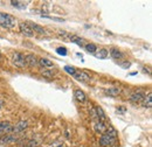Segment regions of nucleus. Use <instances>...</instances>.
<instances>
[{"label": "nucleus", "mask_w": 152, "mask_h": 147, "mask_svg": "<svg viewBox=\"0 0 152 147\" xmlns=\"http://www.w3.org/2000/svg\"><path fill=\"white\" fill-rule=\"evenodd\" d=\"M12 125L8 122H2L0 123V133H6V132H12Z\"/></svg>", "instance_id": "obj_14"}, {"label": "nucleus", "mask_w": 152, "mask_h": 147, "mask_svg": "<svg viewBox=\"0 0 152 147\" xmlns=\"http://www.w3.org/2000/svg\"><path fill=\"white\" fill-rule=\"evenodd\" d=\"M27 126H28V123H27L26 120H21V122H19L18 124H15V125L12 127V131L15 132V133H19V132L25 131V130L27 129Z\"/></svg>", "instance_id": "obj_9"}, {"label": "nucleus", "mask_w": 152, "mask_h": 147, "mask_svg": "<svg viewBox=\"0 0 152 147\" xmlns=\"http://www.w3.org/2000/svg\"><path fill=\"white\" fill-rule=\"evenodd\" d=\"M12 63H13L15 67H18V68H23V67L26 65L25 55L19 53V52L13 53V55H12Z\"/></svg>", "instance_id": "obj_2"}, {"label": "nucleus", "mask_w": 152, "mask_h": 147, "mask_svg": "<svg viewBox=\"0 0 152 147\" xmlns=\"http://www.w3.org/2000/svg\"><path fill=\"white\" fill-rule=\"evenodd\" d=\"M94 129L97 133H101V134H103L104 132H105V130H107V126L104 125V123L103 122H99V120H96L95 124H94Z\"/></svg>", "instance_id": "obj_12"}, {"label": "nucleus", "mask_w": 152, "mask_h": 147, "mask_svg": "<svg viewBox=\"0 0 152 147\" xmlns=\"http://www.w3.org/2000/svg\"><path fill=\"white\" fill-rule=\"evenodd\" d=\"M69 40H70L72 42L76 43V44L81 46V47H83V46H84V39L77 36V35H70V36H69Z\"/></svg>", "instance_id": "obj_18"}, {"label": "nucleus", "mask_w": 152, "mask_h": 147, "mask_svg": "<svg viewBox=\"0 0 152 147\" xmlns=\"http://www.w3.org/2000/svg\"><path fill=\"white\" fill-rule=\"evenodd\" d=\"M58 35H60V36H62L63 39H67V37L70 36V34H69V33H67L66 31H60V32H58Z\"/></svg>", "instance_id": "obj_26"}, {"label": "nucleus", "mask_w": 152, "mask_h": 147, "mask_svg": "<svg viewBox=\"0 0 152 147\" xmlns=\"http://www.w3.org/2000/svg\"><path fill=\"white\" fill-rule=\"evenodd\" d=\"M11 4H12V6H14L15 8H19V9H25L26 7H27V2H25V1H18V0H12L11 1Z\"/></svg>", "instance_id": "obj_20"}, {"label": "nucleus", "mask_w": 152, "mask_h": 147, "mask_svg": "<svg viewBox=\"0 0 152 147\" xmlns=\"http://www.w3.org/2000/svg\"><path fill=\"white\" fill-rule=\"evenodd\" d=\"M95 114H96V118L99 120V122H105L107 120V116H105V112L103 111V109L101 106H96L95 108Z\"/></svg>", "instance_id": "obj_11"}, {"label": "nucleus", "mask_w": 152, "mask_h": 147, "mask_svg": "<svg viewBox=\"0 0 152 147\" xmlns=\"http://www.w3.org/2000/svg\"><path fill=\"white\" fill-rule=\"evenodd\" d=\"M58 147H64V146H63V145H60V146H58Z\"/></svg>", "instance_id": "obj_29"}, {"label": "nucleus", "mask_w": 152, "mask_h": 147, "mask_svg": "<svg viewBox=\"0 0 152 147\" xmlns=\"http://www.w3.org/2000/svg\"><path fill=\"white\" fill-rule=\"evenodd\" d=\"M26 58V65H29V67H37L39 64V60L38 57L33 54H29V55L25 56Z\"/></svg>", "instance_id": "obj_6"}, {"label": "nucleus", "mask_w": 152, "mask_h": 147, "mask_svg": "<svg viewBox=\"0 0 152 147\" xmlns=\"http://www.w3.org/2000/svg\"><path fill=\"white\" fill-rule=\"evenodd\" d=\"M144 97H145L144 92H142V91L133 92L132 95L130 96V100H131L132 103H139V102H142V100L144 99Z\"/></svg>", "instance_id": "obj_10"}, {"label": "nucleus", "mask_w": 152, "mask_h": 147, "mask_svg": "<svg viewBox=\"0 0 152 147\" xmlns=\"http://www.w3.org/2000/svg\"><path fill=\"white\" fill-rule=\"evenodd\" d=\"M64 71H66L67 74H69V75H72V76H74L77 70H76L74 67H70V65H66V67H64Z\"/></svg>", "instance_id": "obj_23"}, {"label": "nucleus", "mask_w": 152, "mask_h": 147, "mask_svg": "<svg viewBox=\"0 0 152 147\" xmlns=\"http://www.w3.org/2000/svg\"><path fill=\"white\" fill-rule=\"evenodd\" d=\"M108 54H109V52H108L105 48H102V49H99V50H96V53L94 55H95L96 58L103 60V58H107V57H108Z\"/></svg>", "instance_id": "obj_16"}, {"label": "nucleus", "mask_w": 152, "mask_h": 147, "mask_svg": "<svg viewBox=\"0 0 152 147\" xmlns=\"http://www.w3.org/2000/svg\"><path fill=\"white\" fill-rule=\"evenodd\" d=\"M17 23V20L11 14L1 13L0 12V27L2 28H12Z\"/></svg>", "instance_id": "obj_1"}, {"label": "nucleus", "mask_w": 152, "mask_h": 147, "mask_svg": "<svg viewBox=\"0 0 152 147\" xmlns=\"http://www.w3.org/2000/svg\"><path fill=\"white\" fill-rule=\"evenodd\" d=\"M104 93L107 96H110V97H117L121 93V89H118V88H108V89H104Z\"/></svg>", "instance_id": "obj_13"}, {"label": "nucleus", "mask_w": 152, "mask_h": 147, "mask_svg": "<svg viewBox=\"0 0 152 147\" xmlns=\"http://www.w3.org/2000/svg\"><path fill=\"white\" fill-rule=\"evenodd\" d=\"M151 97H152V95H151V92L148 95V97H144V102H143V105L145 106V108H148V109H150L152 106V99H151Z\"/></svg>", "instance_id": "obj_21"}, {"label": "nucleus", "mask_w": 152, "mask_h": 147, "mask_svg": "<svg viewBox=\"0 0 152 147\" xmlns=\"http://www.w3.org/2000/svg\"><path fill=\"white\" fill-rule=\"evenodd\" d=\"M75 79L77 81H80V82H88V81H90V76H89V74H87L86 71H76V74L73 76Z\"/></svg>", "instance_id": "obj_5"}, {"label": "nucleus", "mask_w": 152, "mask_h": 147, "mask_svg": "<svg viewBox=\"0 0 152 147\" xmlns=\"http://www.w3.org/2000/svg\"><path fill=\"white\" fill-rule=\"evenodd\" d=\"M125 111H126V109H124V106H119V108L117 109V112H122V113H123V112H125Z\"/></svg>", "instance_id": "obj_28"}, {"label": "nucleus", "mask_w": 152, "mask_h": 147, "mask_svg": "<svg viewBox=\"0 0 152 147\" xmlns=\"http://www.w3.org/2000/svg\"><path fill=\"white\" fill-rule=\"evenodd\" d=\"M18 140V137L14 135V134H6V135H2V138L0 139V143L1 144H12V143H15Z\"/></svg>", "instance_id": "obj_7"}, {"label": "nucleus", "mask_w": 152, "mask_h": 147, "mask_svg": "<svg viewBox=\"0 0 152 147\" xmlns=\"http://www.w3.org/2000/svg\"><path fill=\"white\" fill-rule=\"evenodd\" d=\"M39 63L43 67V69L45 68H53V62L50 61V60H48V58H40L39 60Z\"/></svg>", "instance_id": "obj_19"}, {"label": "nucleus", "mask_w": 152, "mask_h": 147, "mask_svg": "<svg viewBox=\"0 0 152 147\" xmlns=\"http://www.w3.org/2000/svg\"><path fill=\"white\" fill-rule=\"evenodd\" d=\"M27 25L31 27V29L33 31V33H38V34H46V31L43 27H41L38 23H34V22H27Z\"/></svg>", "instance_id": "obj_8"}, {"label": "nucleus", "mask_w": 152, "mask_h": 147, "mask_svg": "<svg viewBox=\"0 0 152 147\" xmlns=\"http://www.w3.org/2000/svg\"><path fill=\"white\" fill-rule=\"evenodd\" d=\"M74 96H75L76 99H77L78 102H81V103H84V102L87 100V95L82 91V90H75Z\"/></svg>", "instance_id": "obj_15"}, {"label": "nucleus", "mask_w": 152, "mask_h": 147, "mask_svg": "<svg viewBox=\"0 0 152 147\" xmlns=\"http://www.w3.org/2000/svg\"><path fill=\"white\" fill-rule=\"evenodd\" d=\"M119 65H121L122 68H124V69H128V68L131 65V63L128 62V61H125V62H123V63H119Z\"/></svg>", "instance_id": "obj_27"}, {"label": "nucleus", "mask_w": 152, "mask_h": 147, "mask_svg": "<svg viewBox=\"0 0 152 147\" xmlns=\"http://www.w3.org/2000/svg\"><path fill=\"white\" fill-rule=\"evenodd\" d=\"M0 57H1V54H0Z\"/></svg>", "instance_id": "obj_30"}, {"label": "nucleus", "mask_w": 152, "mask_h": 147, "mask_svg": "<svg viewBox=\"0 0 152 147\" xmlns=\"http://www.w3.org/2000/svg\"><path fill=\"white\" fill-rule=\"evenodd\" d=\"M56 53L58 55H62V56H66L68 54V50L66 47H57L56 48Z\"/></svg>", "instance_id": "obj_24"}, {"label": "nucleus", "mask_w": 152, "mask_h": 147, "mask_svg": "<svg viewBox=\"0 0 152 147\" xmlns=\"http://www.w3.org/2000/svg\"><path fill=\"white\" fill-rule=\"evenodd\" d=\"M19 29H20V33H21L22 35H25V36H27V37L34 36V33H33V31L31 29V27L27 25V22H20Z\"/></svg>", "instance_id": "obj_4"}, {"label": "nucleus", "mask_w": 152, "mask_h": 147, "mask_svg": "<svg viewBox=\"0 0 152 147\" xmlns=\"http://www.w3.org/2000/svg\"><path fill=\"white\" fill-rule=\"evenodd\" d=\"M84 48H86V50L88 53H91V54H95L96 50H97V47H96V44H94V43H87L84 46Z\"/></svg>", "instance_id": "obj_22"}, {"label": "nucleus", "mask_w": 152, "mask_h": 147, "mask_svg": "<svg viewBox=\"0 0 152 147\" xmlns=\"http://www.w3.org/2000/svg\"><path fill=\"white\" fill-rule=\"evenodd\" d=\"M110 55H111V57L113 58H115V60H121V58H123V53L121 52V50H118L117 48H111L110 49Z\"/></svg>", "instance_id": "obj_17"}, {"label": "nucleus", "mask_w": 152, "mask_h": 147, "mask_svg": "<svg viewBox=\"0 0 152 147\" xmlns=\"http://www.w3.org/2000/svg\"><path fill=\"white\" fill-rule=\"evenodd\" d=\"M41 74H42L43 76H46V77H53V73L49 71V70H46V69H42Z\"/></svg>", "instance_id": "obj_25"}, {"label": "nucleus", "mask_w": 152, "mask_h": 147, "mask_svg": "<svg viewBox=\"0 0 152 147\" xmlns=\"http://www.w3.org/2000/svg\"><path fill=\"white\" fill-rule=\"evenodd\" d=\"M116 141H117V138L110 137V135L103 133L99 139V145L102 147H113L116 144Z\"/></svg>", "instance_id": "obj_3"}]
</instances>
